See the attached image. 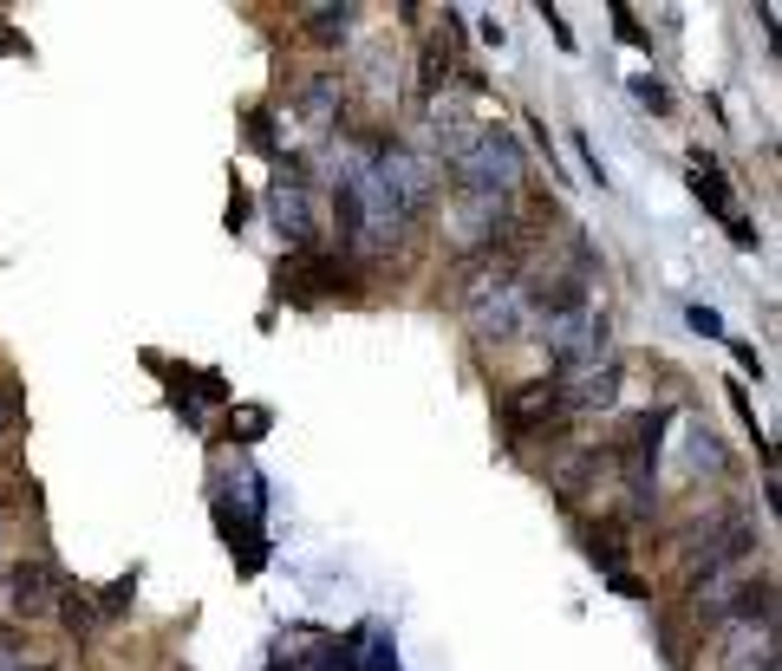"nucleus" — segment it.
Listing matches in <instances>:
<instances>
[{"instance_id": "obj_1", "label": "nucleus", "mask_w": 782, "mask_h": 671, "mask_svg": "<svg viewBox=\"0 0 782 671\" xmlns=\"http://www.w3.org/2000/svg\"><path fill=\"white\" fill-rule=\"evenodd\" d=\"M457 313H463V326H470V339H476V346L509 352V346L535 326V294H529V281H522V274H509V268L483 261V268H476V281H463Z\"/></svg>"}, {"instance_id": "obj_2", "label": "nucleus", "mask_w": 782, "mask_h": 671, "mask_svg": "<svg viewBox=\"0 0 782 671\" xmlns=\"http://www.w3.org/2000/svg\"><path fill=\"white\" fill-rule=\"evenodd\" d=\"M320 189H313V176L300 170V163H287L274 183H268V215H274V228H281V241H294V254H307L313 241H320V202H313Z\"/></svg>"}, {"instance_id": "obj_3", "label": "nucleus", "mask_w": 782, "mask_h": 671, "mask_svg": "<svg viewBox=\"0 0 782 671\" xmlns=\"http://www.w3.org/2000/svg\"><path fill=\"white\" fill-rule=\"evenodd\" d=\"M59 568L46 561V555H26V561H13L7 568V613L13 620H46L52 607H59Z\"/></svg>"}, {"instance_id": "obj_4", "label": "nucleus", "mask_w": 782, "mask_h": 671, "mask_svg": "<svg viewBox=\"0 0 782 671\" xmlns=\"http://www.w3.org/2000/svg\"><path fill=\"white\" fill-rule=\"evenodd\" d=\"M352 281H346V268H339V254H320V248H307V254H294L287 268H281V300L294 294V300H333V294H346Z\"/></svg>"}, {"instance_id": "obj_5", "label": "nucleus", "mask_w": 782, "mask_h": 671, "mask_svg": "<svg viewBox=\"0 0 782 671\" xmlns=\"http://www.w3.org/2000/svg\"><path fill=\"white\" fill-rule=\"evenodd\" d=\"M692 196H698V202H705V215H718V222H731V215H737L731 176H724V163H718L711 150H692Z\"/></svg>"}, {"instance_id": "obj_6", "label": "nucleus", "mask_w": 782, "mask_h": 671, "mask_svg": "<svg viewBox=\"0 0 782 671\" xmlns=\"http://www.w3.org/2000/svg\"><path fill=\"white\" fill-rule=\"evenodd\" d=\"M300 111L313 131H339L346 124V78H307L300 85Z\"/></svg>"}, {"instance_id": "obj_7", "label": "nucleus", "mask_w": 782, "mask_h": 671, "mask_svg": "<svg viewBox=\"0 0 782 671\" xmlns=\"http://www.w3.org/2000/svg\"><path fill=\"white\" fill-rule=\"evenodd\" d=\"M359 646H365V633H346V639H326L320 633V659H274V671H359Z\"/></svg>"}, {"instance_id": "obj_8", "label": "nucleus", "mask_w": 782, "mask_h": 671, "mask_svg": "<svg viewBox=\"0 0 782 671\" xmlns=\"http://www.w3.org/2000/svg\"><path fill=\"white\" fill-rule=\"evenodd\" d=\"M300 26H307V39H313V46H346V39H352V26H359V7H307V13H300Z\"/></svg>"}, {"instance_id": "obj_9", "label": "nucleus", "mask_w": 782, "mask_h": 671, "mask_svg": "<svg viewBox=\"0 0 782 671\" xmlns=\"http://www.w3.org/2000/svg\"><path fill=\"white\" fill-rule=\"evenodd\" d=\"M52 613L65 620V633H72V639H91V633L104 626L98 600H91V594H78V587H59V607H52Z\"/></svg>"}, {"instance_id": "obj_10", "label": "nucleus", "mask_w": 782, "mask_h": 671, "mask_svg": "<svg viewBox=\"0 0 782 671\" xmlns=\"http://www.w3.org/2000/svg\"><path fill=\"white\" fill-rule=\"evenodd\" d=\"M692 476H724V463H731V450H724V437L718 431H692Z\"/></svg>"}, {"instance_id": "obj_11", "label": "nucleus", "mask_w": 782, "mask_h": 671, "mask_svg": "<svg viewBox=\"0 0 782 671\" xmlns=\"http://www.w3.org/2000/svg\"><path fill=\"white\" fill-rule=\"evenodd\" d=\"M268 431H274V411H261V405H248V411H235V418H228V437H235V450L261 444Z\"/></svg>"}, {"instance_id": "obj_12", "label": "nucleus", "mask_w": 782, "mask_h": 671, "mask_svg": "<svg viewBox=\"0 0 782 671\" xmlns=\"http://www.w3.org/2000/svg\"><path fill=\"white\" fill-rule=\"evenodd\" d=\"M91 600H98V613H104V620L131 613V600H137V568H131V574H117V581H111L104 594H91Z\"/></svg>"}, {"instance_id": "obj_13", "label": "nucleus", "mask_w": 782, "mask_h": 671, "mask_svg": "<svg viewBox=\"0 0 782 671\" xmlns=\"http://www.w3.org/2000/svg\"><path fill=\"white\" fill-rule=\"evenodd\" d=\"M633 98H640L653 117H666V111H672V91H666V78H659V72H640V78H633Z\"/></svg>"}, {"instance_id": "obj_14", "label": "nucleus", "mask_w": 782, "mask_h": 671, "mask_svg": "<svg viewBox=\"0 0 782 671\" xmlns=\"http://www.w3.org/2000/svg\"><path fill=\"white\" fill-rule=\"evenodd\" d=\"M20 424H26V398H20V385H13V378H0V444H7Z\"/></svg>"}, {"instance_id": "obj_15", "label": "nucleus", "mask_w": 782, "mask_h": 671, "mask_svg": "<svg viewBox=\"0 0 782 671\" xmlns=\"http://www.w3.org/2000/svg\"><path fill=\"white\" fill-rule=\"evenodd\" d=\"M568 144H574V157L587 163V176H594V189H607V163H600V150L587 144V131H568Z\"/></svg>"}, {"instance_id": "obj_16", "label": "nucleus", "mask_w": 782, "mask_h": 671, "mask_svg": "<svg viewBox=\"0 0 782 671\" xmlns=\"http://www.w3.org/2000/svg\"><path fill=\"white\" fill-rule=\"evenodd\" d=\"M607 587H613V594H626V600H653V587H646L640 574H626V568H620V574H607Z\"/></svg>"}, {"instance_id": "obj_17", "label": "nucleus", "mask_w": 782, "mask_h": 671, "mask_svg": "<svg viewBox=\"0 0 782 671\" xmlns=\"http://www.w3.org/2000/svg\"><path fill=\"white\" fill-rule=\"evenodd\" d=\"M365 671H398V646H392V639H372V653H365Z\"/></svg>"}, {"instance_id": "obj_18", "label": "nucleus", "mask_w": 782, "mask_h": 671, "mask_svg": "<svg viewBox=\"0 0 782 671\" xmlns=\"http://www.w3.org/2000/svg\"><path fill=\"white\" fill-rule=\"evenodd\" d=\"M542 20H548V33H555V46H561V52H574V33H568V13H561V7H542Z\"/></svg>"}, {"instance_id": "obj_19", "label": "nucleus", "mask_w": 782, "mask_h": 671, "mask_svg": "<svg viewBox=\"0 0 782 671\" xmlns=\"http://www.w3.org/2000/svg\"><path fill=\"white\" fill-rule=\"evenodd\" d=\"M613 26H620V39H626V46H646V33H640V13H633V7H613Z\"/></svg>"}, {"instance_id": "obj_20", "label": "nucleus", "mask_w": 782, "mask_h": 671, "mask_svg": "<svg viewBox=\"0 0 782 671\" xmlns=\"http://www.w3.org/2000/svg\"><path fill=\"white\" fill-rule=\"evenodd\" d=\"M248 209H255V202H248V189L235 183V196H228V215H222V222H228V228L241 235V228H248Z\"/></svg>"}, {"instance_id": "obj_21", "label": "nucleus", "mask_w": 782, "mask_h": 671, "mask_svg": "<svg viewBox=\"0 0 782 671\" xmlns=\"http://www.w3.org/2000/svg\"><path fill=\"white\" fill-rule=\"evenodd\" d=\"M724 228H731V235H737V248H757V222H750V215H731V222H724Z\"/></svg>"}, {"instance_id": "obj_22", "label": "nucleus", "mask_w": 782, "mask_h": 671, "mask_svg": "<svg viewBox=\"0 0 782 671\" xmlns=\"http://www.w3.org/2000/svg\"><path fill=\"white\" fill-rule=\"evenodd\" d=\"M692 326H698V333H711V339H724V320H718L711 307H692Z\"/></svg>"}, {"instance_id": "obj_23", "label": "nucleus", "mask_w": 782, "mask_h": 671, "mask_svg": "<svg viewBox=\"0 0 782 671\" xmlns=\"http://www.w3.org/2000/svg\"><path fill=\"white\" fill-rule=\"evenodd\" d=\"M731 352H737V365H744V372H757V378H764V359H757V346H744V339H731Z\"/></svg>"}, {"instance_id": "obj_24", "label": "nucleus", "mask_w": 782, "mask_h": 671, "mask_svg": "<svg viewBox=\"0 0 782 671\" xmlns=\"http://www.w3.org/2000/svg\"><path fill=\"white\" fill-rule=\"evenodd\" d=\"M0 555H7V509H0Z\"/></svg>"}]
</instances>
